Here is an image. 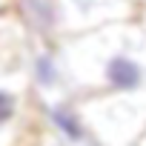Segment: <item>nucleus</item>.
<instances>
[{
    "instance_id": "obj_2",
    "label": "nucleus",
    "mask_w": 146,
    "mask_h": 146,
    "mask_svg": "<svg viewBox=\"0 0 146 146\" xmlns=\"http://www.w3.org/2000/svg\"><path fill=\"white\" fill-rule=\"evenodd\" d=\"M80 112L100 146H135L146 135V92L137 95H86Z\"/></svg>"
},
{
    "instance_id": "obj_8",
    "label": "nucleus",
    "mask_w": 146,
    "mask_h": 146,
    "mask_svg": "<svg viewBox=\"0 0 146 146\" xmlns=\"http://www.w3.org/2000/svg\"><path fill=\"white\" fill-rule=\"evenodd\" d=\"M17 9V0H0V15L3 12H15Z\"/></svg>"
},
{
    "instance_id": "obj_11",
    "label": "nucleus",
    "mask_w": 146,
    "mask_h": 146,
    "mask_svg": "<svg viewBox=\"0 0 146 146\" xmlns=\"http://www.w3.org/2000/svg\"><path fill=\"white\" fill-rule=\"evenodd\" d=\"M137 3H143V0H137Z\"/></svg>"
},
{
    "instance_id": "obj_10",
    "label": "nucleus",
    "mask_w": 146,
    "mask_h": 146,
    "mask_svg": "<svg viewBox=\"0 0 146 146\" xmlns=\"http://www.w3.org/2000/svg\"><path fill=\"white\" fill-rule=\"evenodd\" d=\"M135 146H146V135H143V137H140V140H137Z\"/></svg>"
},
{
    "instance_id": "obj_3",
    "label": "nucleus",
    "mask_w": 146,
    "mask_h": 146,
    "mask_svg": "<svg viewBox=\"0 0 146 146\" xmlns=\"http://www.w3.org/2000/svg\"><path fill=\"white\" fill-rule=\"evenodd\" d=\"M137 0H57V40L137 20Z\"/></svg>"
},
{
    "instance_id": "obj_4",
    "label": "nucleus",
    "mask_w": 146,
    "mask_h": 146,
    "mask_svg": "<svg viewBox=\"0 0 146 146\" xmlns=\"http://www.w3.org/2000/svg\"><path fill=\"white\" fill-rule=\"evenodd\" d=\"M26 75H29V89H35L37 100L72 95L69 78H66V63L60 54V43L52 37H37V43H32Z\"/></svg>"
},
{
    "instance_id": "obj_1",
    "label": "nucleus",
    "mask_w": 146,
    "mask_h": 146,
    "mask_svg": "<svg viewBox=\"0 0 146 146\" xmlns=\"http://www.w3.org/2000/svg\"><path fill=\"white\" fill-rule=\"evenodd\" d=\"M57 43L75 98L146 92V29L137 20L60 37Z\"/></svg>"
},
{
    "instance_id": "obj_5",
    "label": "nucleus",
    "mask_w": 146,
    "mask_h": 146,
    "mask_svg": "<svg viewBox=\"0 0 146 146\" xmlns=\"http://www.w3.org/2000/svg\"><path fill=\"white\" fill-rule=\"evenodd\" d=\"M37 103H40V115H43L46 126L63 146H100L95 140V135L80 112V100L75 95L49 98V100H37Z\"/></svg>"
},
{
    "instance_id": "obj_6",
    "label": "nucleus",
    "mask_w": 146,
    "mask_h": 146,
    "mask_svg": "<svg viewBox=\"0 0 146 146\" xmlns=\"http://www.w3.org/2000/svg\"><path fill=\"white\" fill-rule=\"evenodd\" d=\"M29 26L17 12L0 15V83L3 80H29L26 63H29Z\"/></svg>"
},
{
    "instance_id": "obj_7",
    "label": "nucleus",
    "mask_w": 146,
    "mask_h": 146,
    "mask_svg": "<svg viewBox=\"0 0 146 146\" xmlns=\"http://www.w3.org/2000/svg\"><path fill=\"white\" fill-rule=\"evenodd\" d=\"M35 140L32 126L26 129H0V146H29Z\"/></svg>"
},
{
    "instance_id": "obj_9",
    "label": "nucleus",
    "mask_w": 146,
    "mask_h": 146,
    "mask_svg": "<svg viewBox=\"0 0 146 146\" xmlns=\"http://www.w3.org/2000/svg\"><path fill=\"white\" fill-rule=\"evenodd\" d=\"M137 23L146 29V0H143V3H140V12H137Z\"/></svg>"
}]
</instances>
